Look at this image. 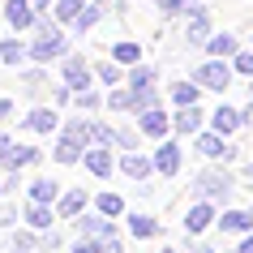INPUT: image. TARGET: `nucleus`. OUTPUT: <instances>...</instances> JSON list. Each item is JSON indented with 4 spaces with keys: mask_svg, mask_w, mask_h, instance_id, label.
<instances>
[{
    "mask_svg": "<svg viewBox=\"0 0 253 253\" xmlns=\"http://www.w3.org/2000/svg\"><path fill=\"white\" fill-rule=\"evenodd\" d=\"M227 82H232V69L223 60H211L198 69V86H206V90H227Z\"/></svg>",
    "mask_w": 253,
    "mask_h": 253,
    "instance_id": "1",
    "label": "nucleus"
},
{
    "mask_svg": "<svg viewBox=\"0 0 253 253\" xmlns=\"http://www.w3.org/2000/svg\"><path fill=\"white\" fill-rule=\"evenodd\" d=\"M4 17H9V26H13V30H26L30 22H35V4H30V0H9Z\"/></svg>",
    "mask_w": 253,
    "mask_h": 253,
    "instance_id": "2",
    "label": "nucleus"
},
{
    "mask_svg": "<svg viewBox=\"0 0 253 253\" xmlns=\"http://www.w3.org/2000/svg\"><path fill=\"white\" fill-rule=\"evenodd\" d=\"M56 52H65V39H60L56 30H43V35H39V43L30 47V56H35V60H52Z\"/></svg>",
    "mask_w": 253,
    "mask_h": 253,
    "instance_id": "3",
    "label": "nucleus"
},
{
    "mask_svg": "<svg viewBox=\"0 0 253 253\" xmlns=\"http://www.w3.org/2000/svg\"><path fill=\"white\" fill-rule=\"evenodd\" d=\"M35 159H39V150H30V146H9V142L0 146V163H4V168H26V163H35Z\"/></svg>",
    "mask_w": 253,
    "mask_h": 253,
    "instance_id": "4",
    "label": "nucleus"
},
{
    "mask_svg": "<svg viewBox=\"0 0 253 253\" xmlns=\"http://www.w3.org/2000/svg\"><path fill=\"white\" fill-rule=\"evenodd\" d=\"M142 133L146 137H163L168 133V116H163L159 107H142Z\"/></svg>",
    "mask_w": 253,
    "mask_h": 253,
    "instance_id": "5",
    "label": "nucleus"
},
{
    "mask_svg": "<svg viewBox=\"0 0 253 253\" xmlns=\"http://www.w3.org/2000/svg\"><path fill=\"white\" fill-rule=\"evenodd\" d=\"M155 168H159L163 176H172L176 168H180V150H176L172 142H168V146H159V155H155Z\"/></svg>",
    "mask_w": 253,
    "mask_h": 253,
    "instance_id": "6",
    "label": "nucleus"
},
{
    "mask_svg": "<svg viewBox=\"0 0 253 253\" xmlns=\"http://www.w3.org/2000/svg\"><path fill=\"white\" fill-rule=\"evenodd\" d=\"M211 219H214V211L206 206V202H202V206H193V211H189L185 227H189V232H202V227H211Z\"/></svg>",
    "mask_w": 253,
    "mask_h": 253,
    "instance_id": "7",
    "label": "nucleus"
},
{
    "mask_svg": "<svg viewBox=\"0 0 253 253\" xmlns=\"http://www.w3.org/2000/svg\"><path fill=\"white\" fill-rule=\"evenodd\" d=\"M219 223H223V232H249V227H253V214H245V211H227Z\"/></svg>",
    "mask_w": 253,
    "mask_h": 253,
    "instance_id": "8",
    "label": "nucleus"
},
{
    "mask_svg": "<svg viewBox=\"0 0 253 253\" xmlns=\"http://www.w3.org/2000/svg\"><path fill=\"white\" fill-rule=\"evenodd\" d=\"M198 150H202V155H211V159H219V155H223V159H227V155H232V150L223 146V137H214V133L198 137Z\"/></svg>",
    "mask_w": 253,
    "mask_h": 253,
    "instance_id": "9",
    "label": "nucleus"
},
{
    "mask_svg": "<svg viewBox=\"0 0 253 253\" xmlns=\"http://www.w3.org/2000/svg\"><path fill=\"white\" fill-rule=\"evenodd\" d=\"M211 125H214V129H219V133H232V129H236V125H240V116H236V112H232V107H219V112H214V116H211Z\"/></svg>",
    "mask_w": 253,
    "mask_h": 253,
    "instance_id": "10",
    "label": "nucleus"
},
{
    "mask_svg": "<svg viewBox=\"0 0 253 253\" xmlns=\"http://www.w3.org/2000/svg\"><path fill=\"white\" fill-rule=\"evenodd\" d=\"M30 129H35V133H52V125H56V116L52 112H47V107H39V112H30V120H26Z\"/></svg>",
    "mask_w": 253,
    "mask_h": 253,
    "instance_id": "11",
    "label": "nucleus"
},
{
    "mask_svg": "<svg viewBox=\"0 0 253 253\" xmlns=\"http://www.w3.org/2000/svg\"><path fill=\"white\" fill-rule=\"evenodd\" d=\"M65 78H69V86H86V82H90V69L82 65V60H69V65H65Z\"/></svg>",
    "mask_w": 253,
    "mask_h": 253,
    "instance_id": "12",
    "label": "nucleus"
},
{
    "mask_svg": "<svg viewBox=\"0 0 253 253\" xmlns=\"http://www.w3.org/2000/svg\"><path fill=\"white\" fill-rule=\"evenodd\" d=\"M26 223H30V227H47V223H52L47 202H35V206H30V211H26Z\"/></svg>",
    "mask_w": 253,
    "mask_h": 253,
    "instance_id": "13",
    "label": "nucleus"
},
{
    "mask_svg": "<svg viewBox=\"0 0 253 253\" xmlns=\"http://www.w3.org/2000/svg\"><path fill=\"white\" fill-rule=\"evenodd\" d=\"M86 168H90L94 176H107V172H112V159H107V150H90V155H86Z\"/></svg>",
    "mask_w": 253,
    "mask_h": 253,
    "instance_id": "14",
    "label": "nucleus"
},
{
    "mask_svg": "<svg viewBox=\"0 0 253 253\" xmlns=\"http://www.w3.org/2000/svg\"><path fill=\"white\" fill-rule=\"evenodd\" d=\"M176 129H180V133L198 129V103H193V107H180V116H176Z\"/></svg>",
    "mask_w": 253,
    "mask_h": 253,
    "instance_id": "15",
    "label": "nucleus"
},
{
    "mask_svg": "<svg viewBox=\"0 0 253 253\" xmlns=\"http://www.w3.org/2000/svg\"><path fill=\"white\" fill-rule=\"evenodd\" d=\"M30 47H22V43L17 39H9V43H0V56H4V60H9V65H17V60H22V56H26Z\"/></svg>",
    "mask_w": 253,
    "mask_h": 253,
    "instance_id": "16",
    "label": "nucleus"
},
{
    "mask_svg": "<svg viewBox=\"0 0 253 253\" xmlns=\"http://www.w3.org/2000/svg\"><path fill=\"white\" fill-rule=\"evenodd\" d=\"M137 56H142L137 43H116V60H120V65H137Z\"/></svg>",
    "mask_w": 253,
    "mask_h": 253,
    "instance_id": "17",
    "label": "nucleus"
},
{
    "mask_svg": "<svg viewBox=\"0 0 253 253\" xmlns=\"http://www.w3.org/2000/svg\"><path fill=\"white\" fill-rule=\"evenodd\" d=\"M120 168H125L129 176H146V172H150V159H142V155H129V159L120 163Z\"/></svg>",
    "mask_w": 253,
    "mask_h": 253,
    "instance_id": "18",
    "label": "nucleus"
},
{
    "mask_svg": "<svg viewBox=\"0 0 253 253\" xmlns=\"http://www.w3.org/2000/svg\"><path fill=\"white\" fill-rule=\"evenodd\" d=\"M30 198H35V202H52L56 198V185H52V180H35V185H30Z\"/></svg>",
    "mask_w": 253,
    "mask_h": 253,
    "instance_id": "19",
    "label": "nucleus"
},
{
    "mask_svg": "<svg viewBox=\"0 0 253 253\" xmlns=\"http://www.w3.org/2000/svg\"><path fill=\"white\" fill-rule=\"evenodd\" d=\"M82 206H86V198H82V193H65V198H60V214H65V219H69V214H78Z\"/></svg>",
    "mask_w": 253,
    "mask_h": 253,
    "instance_id": "20",
    "label": "nucleus"
},
{
    "mask_svg": "<svg viewBox=\"0 0 253 253\" xmlns=\"http://www.w3.org/2000/svg\"><path fill=\"white\" fill-rule=\"evenodd\" d=\"M78 155H82V150H78V142H73V137H65V142L56 146V159H60V163H73Z\"/></svg>",
    "mask_w": 253,
    "mask_h": 253,
    "instance_id": "21",
    "label": "nucleus"
},
{
    "mask_svg": "<svg viewBox=\"0 0 253 253\" xmlns=\"http://www.w3.org/2000/svg\"><path fill=\"white\" fill-rule=\"evenodd\" d=\"M211 52H214V56L236 52V39H232V35H214V39H211Z\"/></svg>",
    "mask_w": 253,
    "mask_h": 253,
    "instance_id": "22",
    "label": "nucleus"
},
{
    "mask_svg": "<svg viewBox=\"0 0 253 253\" xmlns=\"http://www.w3.org/2000/svg\"><path fill=\"white\" fill-rule=\"evenodd\" d=\"M198 90H202V86H176V103L193 107V103H198Z\"/></svg>",
    "mask_w": 253,
    "mask_h": 253,
    "instance_id": "23",
    "label": "nucleus"
},
{
    "mask_svg": "<svg viewBox=\"0 0 253 253\" xmlns=\"http://www.w3.org/2000/svg\"><path fill=\"white\" fill-rule=\"evenodd\" d=\"M120 206H125V202H120L116 193H103V198H99V211L103 214H120Z\"/></svg>",
    "mask_w": 253,
    "mask_h": 253,
    "instance_id": "24",
    "label": "nucleus"
},
{
    "mask_svg": "<svg viewBox=\"0 0 253 253\" xmlns=\"http://www.w3.org/2000/svg\"><path fill=\"white\" fill-rule=\"evenodd\" d=\"M56 13L60 17H78L82 13V0H56Z\"/></svg>",
    "mask_w": 253,
    "mask_h": 253,
    "instance_id": "25",
    "label": "nucleus"
},
{
    "mask_svg": "<svg viewBox=\"0 0 253 253\" xmlns=\"http://www.w3.org/2000/svg\"><path fill=\"white\" fill-rule=\"evenodd\" d=\"M129 223H133V232H137V236H150V232H155V223H150L146 214H133Z\"/></svg>",
    "mask_w": 253,
    "mask_h": 253,
    "instance_id": "26",
    "label": "nucleus"
},
{
    "mask_svg": "<svg viewBox=\"0 0 253 253\" xmlns=\"http://www.w3.org/2000/svg\"><path fill=\"white\" fill-rule=\"evenodd\" d=\"M202 189H206V193H219V189H223V193H227V180H219V176H202Z\"/></svg>",
    "mask_w": 253,
    "mask_h": 253,
    "instance_id": "27",
    "label": "nucleus"
},
{
    "mask_svg": "<svg viewBox=\"0 0 253 253\" xmlns=\"http://www.w3.org/2000/svg\"><path fill=\"white\" fill-rule=\"evenodd\" d=\"M94 22H99V9H82V13H78V26H82V30L94 26Z\"/></svg>",
    "mask_w": 253,
    "mask_h": 253,
    "instance_id": "28",
    "label": "nucleus"
},
{
    "mask_svg": "<svg viewBox=\"0 0 253 253\" xmlns=\"http://www.w3.org/2000/svg\"><path fill=\"white\" fill-rule=\"evenodd\" d=\"M236 73H249V78H253V56H249V52L236 56Z\"/></svg>",
    "mask_w": 253,
    "mask_h": 253,
    "instance_id": "29",
    "label": "nucleus"
},
{
    "mask_svg": "<svg viewBox=\"0 0 253 253\" xmlns=\"http://www.w3.org/2000/svg\"><path fill=\"white\" fill-rule=\"evenodd\" d=\"M150 82H155L150 69H133V86H150Z\"/></svg>",
    "mask_w": 253,
    "mask_h": 253,
    "instance_id": "30",
    "label": "nucleus"
},
{
    "mask_svg": "<svg viewBox=\"0 0 253 253\" xmlns=\"http://www.w3.org/2000/svg\"><path fill=\"white\" fill-rule=\"evenodd\" d=\"M73 253H99V240H82V245H78Z\"/></svg>",
    "mask_w": 253,
    "mask_h": 253,
    "instance_id": "31",
    "label": "nucleus"
},
{
    "mask_svg": "<svg viewBox=\"0 0 253 253\" xmlns=\"http://www.w3.org/2000/svg\"><path fill=\"white\" fill-rule=\"evenodd\" d=\"M163 9H180V4H189V0H159Z\"/></svg>",
    "mask_w": 253,
    "mask_h": 253,
    "instance_id": "32",
    "label": "nucleus"
},
{
    "mask_svg": "<svg viewBox=\"0 0 253 253\" xmlns=\"http://www.w3.org/2000/svg\"><path fill=\"white\" fill-rule=\"evenodd\" d=\"M240 253H253V236H249V240H245V245H240Z\"/></svg>",
    "mask_w": 253,
    "mask_h": 253,
    "instance_id": "33",
    "label": "nucleus"
},
{
    "mask_svg": "<svg viewBox=\"0 0 253 253\" xmlns=\"http://www.w3.org/2000/svg\"><path fill=\"white\" fill-rule=\"evenodd\" d=\"M4 116H9V103H4V99H0V120H4Z\"/></svg>",
    "mask_w": 253,
    "mask_h": 253,
    "instance_id": "34",
    "label": "nucleus"
},
{
    "mask_svg": "<svg viewBox=\"0 0 253 253\" xmlns=\"http://www.w3.org/2000/svg\"><path fill=\"white\" fill-rule=\"evenodd\" d=\"M35 4H47V0H35Z\"/></svg>",
    "mask_w": 253,
    "mask_h": 253,
    "instance_id": "35",
    "label": "nucleus"
},
{
    "mask_svg": "<svg viewBox=\"0 0 253 253\" xmlns=\"http://www.w3.org/2000/svg\"><path fill=\"white\" fill-rule=\"evenodd\" d=\"M198 253H206V249H198Z\"/></svg>",
    "mask_w": 253,
    "mask_h": 253,
    "instance_id": "36",
    "label": "nucleus"
},
{
    "mask_svg": "<svg viewBox=\"0 0 253 253\" xmlns=\"http://www.w3.org/2000/svg\"><path fill=\"white\" fill-rule=\"evenodd\" d=\"M249 176H253V168H249Z\"/></svg>",
    "mask_w": 253,
    "mask_h": 253,
    "instance_id": "37",
    "label": "nucleus"
}]
</instances>
